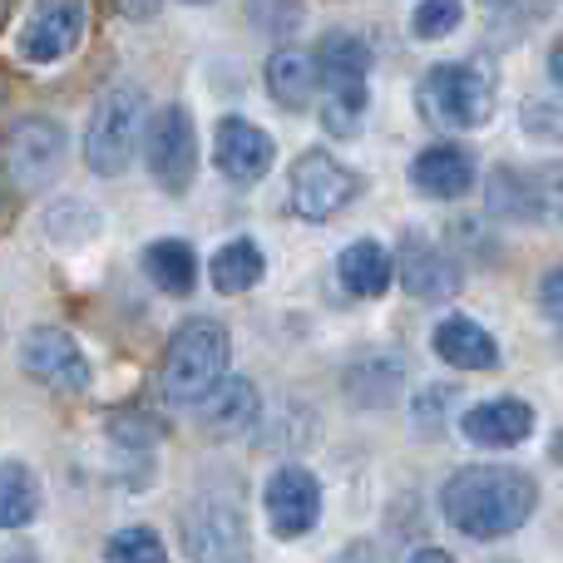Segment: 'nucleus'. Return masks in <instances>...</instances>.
Here are the masks:
<instances>
[{
    "label": "nucleus",
    "mask_w": 563,
    "mask_h": 563,
    "mask_svg": "<svg viewBox=\"0 0 563 563\" xmlns=\"http://www.w3.org/2000/svg\"><path fill=\"white\" fill-rule=\"evenodd\" d=\"M495 69L485 59H455L435 65L420 85V109L440 129H479L495 114Z\"/></svg>",
    "instance_id": "obj_5"
},
{
    "label": "nucleus",
    "mask_w": 563,
    "mask_h": 563,
    "mask_svg": "<svg viewBox=\"0 0 563 563\" xmlns=\"http://www.w3.org/2000/svg\"><path fill=\"white\" fill-rule=\"evenodd\" d=\"M396 273L406 282L410 297H420V301H450L460 291V263L440 253L435 243H426V238H406L400 243Z\"/></svg>",
    "instance_id": "obj_16"
},
{
    "label": "nucleus",
    "mask_w": 563,
    "mask_h": 563,
    "mask_svg": "<svg viewBox=\"0 0 563 563\" xmlns=\"http://www.w3.org/2000/svg\"><path fill=\"white\" fill-rule=\"evenodd\" d=\"M539 307H544L554 321H563V263L544 282H539Z\"/></svg>",
    "instance_id": "obj_28"
},
{
    "label": "nucleus",
    "mask_w": 563,
    "mask_h": 563,
    "mask_svg": "<svg viewBox=\"0 0 563 563\" xmlns=\"http://www.w3.org/2000/svg\"><path fill=\"white\" fill-rule=\"evenodd\" d=\"M410 188L426 198H465L475 188V154L460 144H430L410 158Z\"/></svg>",
    "instance_id": "obj_17"
},
{
    "label": "nucleus",
    "mask_w": 563,
    "mask_h": 563,
    "mask_svg": "<svg viewBox=\"0 0 563 563\" xmlns=\"http://www.w3.org/2000/svg\"><path fill=\"white\" fill-rule=\"evenodd\" d=\"M263 416V396H257L253 380L243 376H223L203 400H198V420H203L208 435H243V430L257 426Z\"/></svg>",
    "instance_id": "obj_18"
},
{
    "label": "nucleus",
    "mask_w": 563,
    "mask_h": 563,
    "mask_svg": "<svg viewBox=\"0 0 563 563\" xmlns=\"http://www.w3.org/2000/svg\"><path fill=\"white\" fill-rule=\"evenodd\" d=\"M228 361H233V341H228L223 321L188 317L168 336V351H164V396L174 406H198L228 376Z\"/></svg>",
    "instance_id": "obj_2"
},
{
    "label": "nucleus",
    "mask_w": 563,
    "mask_h": 563,
    "mask_svg": "<svg viewBox=\"0 0 563 563\" xmlns=\"http://www.w3.org/2000/svg\"><path fill=\"white\" fill-rule=\"evenodd\" d=\"M144 273L168 297H188L198 282V253L184 238H158V243L144 247Z\"/></svg>",
    "instance_id": "obj_22"
},
{
    "label": "nucleus",
    "mask_w": 563,
    "mask_h": 563,
    "mask_svg": "<svg viewBox=\"0 0 563 563\" xmlns=\"http://www.w3.org/2000/svg\"><path fill=\"white\" fill-rule=\"evenodd\" d=\"M356 194H361L356 168H346L336 154H327V148H307V154L291 164V213L307 218V223L336 218Z\"/></svg>",
    "instance_id": "obj_10"
},
{
    "label": "nucleus",
    "mask_w": 563,
    "mask_h": 563,
    "mask_svg": "<svg viewBox=\"0 0 563 563\" xmlns=\"http://www.w3.org/2000/svg\"><path fill=\"white\" fill-rule=\"evenodd\" d=\"M336 277L351 297H386L390 277H396V257H390L376 238H356V243L336 257Z\"/></svg>",
    "instance_id": "obj_20"
},
{
    "label": "nucleus",
    "mask_w": 563,
    "mask_h": 563,
    "mask_svg": "<svg viewBox=\"0 0 563 563\" xmlns=\"http://www.w3.org/2000/svg\"><path fill=\"white\" fill-rule=\"evenodd\" d=\"M144 164L154 174V184L164 194H188L198 174V134H194V114L184 104H164L154 119L144 124Z\"/></svg>",
    "instance_id": "obj_9"
},
{
    "label": "nucleus",
    "mask_w": 563,
    "mask_h": 563,
    "mask_svg": "<svg viewBox=\"0 0 563 563\" xmlns=\"http://www.w3.org/2000/svg\"><path fill=\"white\" fill-rule=\"evenodd\" d=\"M549 75H554L559 85H563V35L554 40V49H549Z\"/></svg>",
    "instance_id": "obj_30"
},
{
    "label": "nucleus",
    "mask_w": 563,
    "mask_h": 563,
    "mask_svg": "<svg viewBox=\"0 0 563 563\" xmlns=\"http://www.w3.org/2000/svg\"><path fill=\"white\" fill-rule=\"evenodd\" d=\"M554 460L563 465V430H559V440H554Z\"/></svg>",
    "instance_id": "obj_32"
},
{
    "label": "nucleus",
    "mask_w": 563,
    "mask_h": 563,
    "mask_svg": "<svg viewBox=\"0 0 563 563\" xmlns=\"http://www.w3.org/2000/svg\"><path fill=\"white\" fill-rule=\"evenodd\" d=\"M273 158H277L273 134H263L253 119H243V114L218 119V129H213V164H218V174H223L228 184H238V188L263 184L267 168H273Z\"/></svg>",
    "instance_id": "obj_12"
},
{
    "label": "nucleus",
    "mask_w": 563,
    "mask_h": 563,
    "mask_svg": "<svg viewBox=\"0 0 563 563\" xmlns=\"http://www.w3.org/2000/svg\"><path fill=\"white\" fill-rule=\"evenodd\" d=\"M539 505L534 475L509 465H470L445 479L440 509L465 539H505L529 525Z\"/></svg>",
    "instance_id": "obj_1"
},
{
    "label": "nucleus",
    "mask_w": 563,
    "mask_h": 563,
    "mask_svg": "<svg viewBox=\"0 0 563 563\" xmlns=\"http://www.w3.org/2000/svg\"><path fill=\"white\" fill-rule=\"evenodd\" d=\"M144 89L119 79L104 95L95 99L85 124V164L99 178H119L139 154V139H144Z\"/></svg>",
    "instance_id": "obj_4"
},
{
    "label": "nucleus",
    "mask_w": 563,
    "mask_h": 563,
    "mask_svg": "<svg viewBox=\"0 0 563 563\" xmlns=\"http://www.w3.org/2000/svg\"><path fill=\"white\" fill-rule=\"evenodd\" d=\"M460 430H465V440H475V445H485V450H515L534 435V410L515 396L479 400V406H470L465 416H460Z\"/></svg>",
    "instance_id": "obj_15"
},
{
    "label": "nucleus",
    "mask_w": 563,
    "mask_h": 563,
    "mask_svg": "<svg viewBox=\"0 0 563 563\" xmlns=\"http://www.w3.org/2000/svg\"><path fill=\"white\" fill-rule=\"evenodd\" d=\"M20 366H25V376H35L40 386H49V390H69V396H75V390L89 386V361L65 327L30 331V336L20 341Z\"/></svg>",
    "instance_id": "obj_13"
},
{
    "label": "nucleus",
    "mask_w": 563,
    "mask_h": 563,
    "mask_svg": "<svg viewBox=\"0 0 563 563\" xmlns=\"http://www.w3.org/2000/svg\"><path fill=\"white\" fill-rule=\"evenodd\" d=\"M267 89H273V99L282 109H307L311 99H317V89H321L317 59H311L307 49L282 45L277 55L267 59Z\"/></svg>",
    "instance_id": "obj_21"
},
{
    "label": "nucleus",
    "mask_w": 563,
    "mask_h": 563,
    "mask_svg": "<svg viewBox=\"0 0 563 563\" xmlns=\"http://www.w3.org/2000/svg\"><path fill=\"white\" fill-rule=\"evenodd\" d=\"M321 519V485L307 465H282L267 479V525L277 539H301L311 534Z\"/></svg>",
    "instance_id": "obj_14"
},
{
    "label": "nucleus",
    "mask_w": 563,
    "mask_h": 563,
    "mask_svg": "<svg viewBox=\"0 0 563 563\" xmlns=\"http://www.w3.org/2000/svg\"><path fill=\"white\" fill-rule=\"evenodd\" d=\"M465 20V5L460 0H420L416 15H410V35L416 40H445L460 30Z\"/></svg>",
    "instance_id": "obj_26"
},
{
    "label": "nucleus",
    "mask_w": 563,
    "mask_h": 563,
    "mask_svg": "<svg viewBox=\"0 0 563 563\" xmlns=\"http://www.w3.org/2000/svg\"><path fill=\"white\" fill-rule=\"evenodd\" d=\"M178 529H184V549L194 563H247L253 559L243 505H238L233 495L198 489L184 505V515H178Z\"/></svg>",
    "instance_id": "obj_6"
},
{
    "label": "nucleus",
    "mask_w": 563,
    "mask_h": 563,
    "mask_svg": "<svg viewBox=\"0 0 563 563\" xmlns=\"http://www.w3.org/2000/svg\"><path fill=\"white\" fill-rule=\"evenodd\" d=\"M40 515V479L30 465L5 460L0 465V529H25Z\"/></svg>",
    "instance_id": "obj_24"
},
{
    "label": "nucleus",
    "mask_w": 563,
    "mask_h": 563,
    "mask_svg": "<svg viewBox=\"0 0 563 563\" xmlns=\"http://www.w3.org/2000/svg\"><path fill=\"white\" fill-rule=\"evenodd\" d=\"M485 5H505V0H485Z\"/></svg>",
    "instance_id": "obj_34"
},
{
    "label": "nucleus",
    "mask_w": 563,
    "mask_h": 563,
    "mask_svg": "<svg viewBox=\"0 0 563 563\" xmlns=\"http://www.w3.org/2000/svg\"><path fill=\"white\" fill-rule=\"evenodd\" d=\"M317 79L327 85V104H321V124L327 134L351 139L366 114V75H371V49L351 30H327L317 45Z\"/></svg>",
    "instance_id": "obj_3"
},
{
    "label": "nucleus",
    "mask_w": 563,
    "mask_h": 563,
    "mask_svg": "<svg viewBox=\"0 0 563 563\" xmlns=\"http://www.w3.org/2000/svg\"><path fill=\"white\" fill-rule=\"evenodd\" d=\"M65 124L45 114H30L15 119L0 139V168L5 178L20 188V194H40V188L55 184V174L65 168Z\"/></svg>",
    "instance_id": "obj_8"
},
{
    "label": "nucleus",
    "mask_w": 563,
    "mask_h": 563,
    "mask_svg": "<svg viewBox=\"0 0 563 563\" xmlns=\"http://www.w3.org/2000/svg\"><path fill=\"white\" fill-rule=\"evenodd\" d=\"M445 400H450V390H445V386H430V390H420V400H416V420L430 430V435H435V430H440V406H445Z\"/></svg>",
    "instance_id": "obj_27"
},
{
    "label": "nucleus",
    "mask_w": 563,
    "mask_h": 563,
    "mask_svg": "<svg viewBox=\"0 0 563 563\" xmlns=\"http://www.w3.org/2000/svg\"><path fill=\"white\" fill-rule=\"evenodd\" d=\"M104 563H168V549L154 529L134 525V529H119L104 544Z\"/></svg>",
    "instance_id": "obj_25"
},
{
    "label": "nucleus",
    "mask_w": 563,
    "mask_h": 563,
    "mask_svg": "<svg viewBox=\"0 0 563 563\" xmlns=\"http://www.w3.org/2000/svg\"><path fill=\"white\" fill-rule=\"evenodd\" d=\"M410 563H455V559H450L445 549H420V554L410 559Z\"/></svg>",
    "instance_id": "obj_31"
},
{
    "label": "nucleus",
    "mask_w": 563,
    "mask_h": 563,
    "mask_svg": "<svg viewBox=\"0 0 563 563\" xmlns=\"http://www.w3.org/2000/svg\"><path fill=\"white\" fill-rule=\"evenodd\" d=\"M489 213L505 223H559L563 218V164H499L485 184Z\"/></svg>",
    "instance_id": "obj_7"
},
{
    "label": "nucleus",
    "mask_w": 563,
    "mask_h": 563,
    "mask_svg": "<svg viewBox=\"0 0 563 563\" xmlns=\"http://www.w3.org/2000/svg\"><path fill=\"white\" fill-rule=\"evenodd\" d=\"M267 263H263V247L253 243V238H233V243H223L213 253V267H208V277H213V287L223 291V297H238V291H253L257 282H263Z\"/></svg>",
    "instance_id": "obj_23"
},
{
    "label": "nucleus",
    "mask_w": 563,
    "mask_h": 563,
    "mask_svg": "<svg viewBox=\"0 0 563 563\" xmlns=\"http://www.w3.org/2000/svg\"><path fill=\"white\" fill-rule=\"evenodd\" d=\"M85 25H89L85 0H35V10L20 25L15 49L30 65H59V59H69L79 49Z\"/></svg>",
    "instance_id": "obj_11"
},
{
    "label": "nucleus",
    "mask_w": 563,
    "mask_h": 563,
    "mask_svg": "<svg viewBox=\"0 0 563 563\" xmlns=\"http://www.w3.org/2000/svg\"><path fill=\"white\" fill-rule=\"evenodd\" d=\"M119 10H124L129 20H154L158 15V0H119Z\"/></svg>",
    "instance_id": "obj_29"
},
{
    "label": "nucleus",
    "mask_w": 563,
    "mask_h": 563,
    "mask_svg": "<svg viewBox=\"0 0 563 563\" xmlns=\"http://www.w3.org/2000/svg\"><path fill=\"white\" fill-rule=\"evenodd\" d=\"M188 5H208V0H188Z\"/></svg>",
    "instance_id": "obj_33"
},
{
    "label": "nucleus",
    "mask_w": 563,
    "mask_h": 563,
    "mask_svg": "<svg viewBox=\"0 0 563 563\" xmlns=\"http://www.w3.org/2000/svg\"><path fill=\"white\" fill-rule=\"evenodd\" d=\"M435 356L455 371H495L499 366V341L489 336L479 321L445 317L435 327Z\"/></svg>",
    "instance_id": "obj_19"
}]
</instances>
